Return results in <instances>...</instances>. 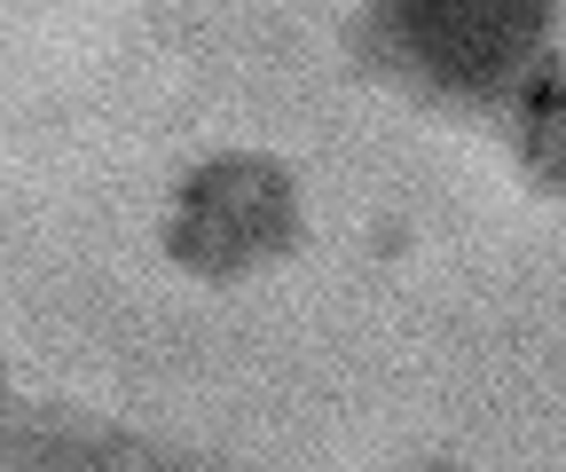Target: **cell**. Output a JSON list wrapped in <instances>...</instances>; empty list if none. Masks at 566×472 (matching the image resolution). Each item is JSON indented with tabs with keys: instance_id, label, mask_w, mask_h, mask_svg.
<instances>
[{
	"instance_id": "1",
	"label": "cell",
	"mask_w": 566,
	"mask_h": 472,
	"mask_svg": "<svg viewBox=\"0 0 566 472\" xmlns=\"http://www.w3.org/2000/svg\"><path fill=\"white\" fill-rule=\"evenodd\" d=\"M551 0H401V9L354 17V48L378 72L417 80L457 103L512 95L535 63H551Z\"/></svg>"
},
{
	"instance_id": "2",
	"label": "cell",
	"mask_w": 566,
	"mask_h": 472,
	"mask_svg": "<svg viewBox=\"0 0 566 472\" xmlns=\"http://www.w3.org/2000/svg\"><path fill=\"white\" fill-rule=\"evenodd\" d=\"M307 237V206L292 166H275L260 150H229L181 174L174 189V221H166V252L189 268V276H252V268L300 252Z\"/></svg>"
},
{
	"instance_id": "3",
	"label": "cell",
	"mask_w": 566,
	"mask_h": 472,
	"mask_svg": "<svg viewBox=\"0 0 566 472\" xmlns=\"http://www.w3.org/2000/svg\"><path fill=\"white\" fill-rule=\"evenodd\" d=\"M512 103H520V158H527V174L543 189H558V55L535 63V72L512 87Z\"/></svg>"
},
{
	"instance_id": "4",
	"label": "cell",
	"mask_w": 566,
	"mask_h": 472,
	"mask_svg": "<svg viewBox=\"0 0 566 472\" xmlns=\"http://www.w3.org/2000/svg\"><path fill=\"white\" fill-rule=\"evenodd\" d=\"M409 472H457V464H409Z\"/></svg>"
},
{
	"instance_id": "5",
	"label": "cell",
	"mask_w": 566,
	"mask_h": 472,
	"mask_svg": "<svg viewBox=\"0 0 566 472\" xmlns=\"http://www.w3.org/2000/svg\"><path fill=\"white\" fill-rule=\"evenodd\" d=\"M0 418H9V378H0Z\"/></svg>"
}]
</instances>
